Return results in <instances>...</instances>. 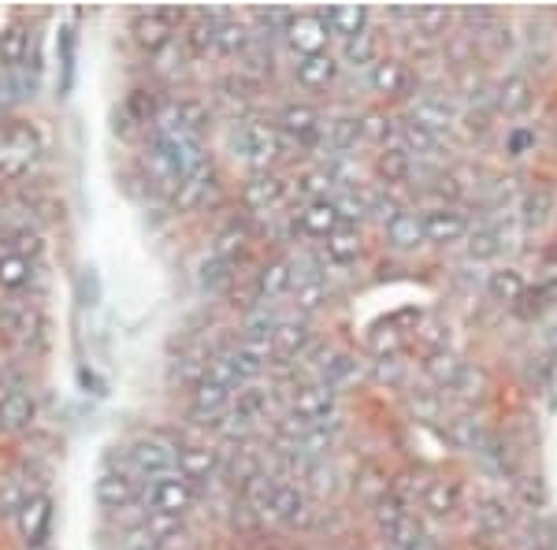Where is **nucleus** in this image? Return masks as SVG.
<instances>
[{"label": "nucleus", "instance_id": "8fccbe9b", "mask_svg": "<svg viewBox=\"0 0 557 550\" xmlns=\"http://www.w3.org/2000/svg\"><path fill=\"white\" fill-rule=\"evenodd\" d=\"M26 550H45V547H26Z\"/></svg>", "mask_w": 557, "mask_h": 550}, {"label": "nucleus", "instance_id": "f704fd0d", "mask_svg": "<svg viewBox=\"0 0 557 550\" xmlns=\"http://www.w3.org/2000/svg\"><path fill=\"white\" fill-rule=\"evenodd\" d=\"M249 45H253V30L246 23H238V19H220V27H216V53L220 56H246Z\"/></svg>", "mask_w": 557, "mask_h": 550}, {"label": "nucleus", "instance_id": "7c9ffc66", "mask_svg": "<svg viewBox=\"0 0 557 550\" xmlns=\"http://www.w3.org/2000/svg\"><path fill=\"white\" fill-rule=\"evenodd\" d=\"M372 521H376L379 536H383V539L390 543V539L402 532L405 524L413 521V513H409V506H405L402 498H394L390 491H383V498H379L376 510H372Z\"/></svg>", "mask_w": 557, "mask_h": 550}, {"label": "nucleus", "instance_id": "f3484780", "mask_svg": "<svg viewBox=\"0 0 557 550\" xmlns=\"http://www.w3.org/2000/svg\"><path fill=\"white\" fill-rule=\"evenodd\" d=\"M294 227H298L305 238L324 242L327 235H335L338 227H342V216H338L331 197H320V201H309V205H301V209L294 212Z\"/></svg>", "mask_w": 557, "mask_h": 550}, {"label": "nucleus", "instance_id": "2f4dec72", "mask_svg": "<svg viewBox=\"0 0 557 550\" xmlns=\"http://www.w3.org/2000/svg\"><path fill=\"white\" fill-rule=\"evenodd\" d=\"M376 175H379V186H402L413 179V157L405 153L402 145H390L376 157Z\"/></svg>", "mask_w": 557, "mask_h": 550}, {"label": "nucleus", "instance_id": "79ce46f5", "mask_svg": "<svg viewBox=\"0 0 557 550\" xmlns=\"http://www.w3.org/2000/svg\"><path fill=\"white\" fill-rule=\"evenodd\" d=\"M413 27L420 30V34H428V38H439V34H446V27H450V12H442V8H416Z\"/></svg>", "mask_w": 557, "mask_h": 550}, {"label": "nucleus", "instance_id": "5701e85b", "mask_svg": "<svg viewBox=\"0 0 557 550\" xmlns=\"http://www.w3.org/2000/svg\"><path fill=\"white\" fill-rule=\"evenodd\" d=\"M361 253H364V235H361V227H350V223H342L335 235H327L324 242H320V257H324L331 268L357 264Z\"/></svg>", "mask_w": 557, "mask_h": 550}, {"label": "nucleus", "instance_id": "c85d7f7f", "mask_svg": "<svg viewBox=\"0 0 557 550\" xmlns=\"http://www.w3.org/2000/svg\"><path fill=\"white\" fill-rule=\"evenodd\" d=\"M30 49H34V38H30L26 23L0 27V71H19V67H26Z\"/></svg>", "mask_w": 557, "mask_h": 550}, {"label": "nucleus", "instance_id": "9b49d317", "mask_svg": "<svg viewBox=\"0 0 557 550\" xmlns=\"http://www.w3.org/2000/svg\"><path fill=\"white\" fill-rule=\"evenodd\" d=\"M41 331H45V324H41V316H38L34 305L15 302V298L0 302V339L4 342H12V346H26V350H30Z\"/></svg>", "mask_w": 557, "mask_h": 550}, {"label": "nucleus", "instance_id": "f257e3e1", "mask_svg": "<svg viewBox=\"0 0 557 550\" xmlns=\"http://www.w3.org/2000/svg\"><path fill=\"white\" fill-rule=\"evenodd\" d=\"M231 142H234V153L246 160L257 175L260 171H272V164L283 157L286 149V138L279 134V127L264 123V119H242V123H234Z\"/></svg>", "mask_w": 557, "mask_h": 550}, {"label": "nucleus", "instance_id": "4c0bfd02", "mask_svg": "<svg viewBox=\"0 0 557 550\" xmlns=\"http://www.w3.org/2000/svg\"><path fill=\"white\" fill-rule=\"evenodd\" d=\"M379 60V41L372 34V27L364 30L361 38L342 41V64L346 67H372Z\"/></svg>", "mask_w": 557, "mask_h": 550}, {"label": "nucleus", "instance_id": "1a4fd4ad", "mask_svg": "<svg viewBox=\"0 0 557 550\" xmlns=\"http://www.w3.org/2000/svg\"><path fill=\"white\" fill-rule=\"evenodd\" d=\"M283 41L290 45V53L298 56V60H305V56L327 53L331 30L320 19V12H301V15H290V23L283 30Z\"/></svg>", "mask_w": 557, "mask_h": 550}, {"label": "nucleus", "instance_id": "6ab92c4d", "mask_svg": "<svg viewBox=\"0 0 557 550\" xmlns=\"http://www.w3.org/2000/svg\"><path fill=\"white\" fill-rule=\"evenodd\" d=\"M338 75H342V64H338V56H331V53L305 56V60L294 64V79H298L301 90H309V93H327L338 82Z\"/></svg>", "mask_w": 557, "mask_h": 550}, {"label": "nucleus", "instance_id": "ddd939ff", "mask_svg": "<svg viewBox=\"0 0 557 550\" xmlns=\"http://www.w3.org/2000/svg\"><path fill=\"white\" fill-rule=\"evenodd\" d=\"M420 220H424V238L431 246H457L472 231L468 216L461 209H454V205H435V209L420 212Z\"/></svg>", "mask_w": 557, "mask_h": 550}, {"label": "nucleus", "instance_id": "aec40b11", "mask_svg": "<svg viewBox=\"0 0 557 550\" xmlns=\"http://www.w3.org/2000/svg\"><path fill=\"white\" fill-rule=\"evenodd\" d=\"M316 12L327 23L331 38H342V41L361 38L364 30H368V23H372V12L364 4H331V8H316Z\"/></svg>", "mask_w": 557, "mask_h": 550}, {"label": "nucleus", "instance_id": "b1692460", "mask_svg": "<svg viewBox=\"0 0 557 550\" xmlns=\"http://www.w3.org/2000/svg\"><path fill=\"white\" fill-rule=\"evenodd\" d=\"M383 235H387V246L398 249V253H416V249L428 242L420 212H409V209H402L394 220L383 223Z\"/></svg>", "mask_w": 557, "mask_h": 550}, {"label": "nucleus", "instance_id": "de8ad7c7", "mask_svg": "<svg viewBox=\"0 0 557 550\" xmlns=\"http://www.w3.org/2000/svg\"><path fill=\"white\" fill-rule=\"evenodd\" d=\"M123 539H127V543H123L119 550H156L153 539L145 536V517H142V524H138V528H134L130 536H123Z\"/></svg>", "mask_w": 557, "mask_h": 550}, {"label": "nucleus", "instance_id": "f03ea898", "mask_svg": "<svg viewBox=\"0 0 557 550\" xmlns=\"http://www.w3.org/2000/svg\"><path fill=\"white\" fill-rule=\"evenodd\" d=\"M123 469L138 480V484H153L160 476L175 472V443H168L164 435H138L123 446Z\"/></svg>", "mask_w": 557, "mask_h": 550}, {"label": "nucleus", "instance_id": "dca6fc26", "mask_svg": "<svg viewBox=\"0 0 557 550\" xmlns=\"http://www.w3.org/2000/svg\"><path fill=\"white\" fill-rule=\"evenodd\" d=\"M320 131H324V116L316 112L305 101H294L279 112V134L286 142H298V145H316L320 142Z\"/></svg>", "mask_w": 557, "mask_h": 550}, {"label": "nucleus", "instance_id": "cd10ccee", "mask_svg": "<svg viewBox=\"0 0 557 550\" xmlns=\"http://www.w3.org/2000/svg\"><path fill=\"white\" fill-rule=\"evenodd\" d=\"M476 524L483 532H494V536H506L509 528L517 524V510L506 495H480L476 498Z\"/></svg>", "mask_w": 557, "mask_h": 550}, {"label": "nucleus", "instance_id": "c756f323", "mask_svg": "<svg viewBox=\"0 0 557 550\" xmlns=\"http://www.w3.org/2000/svg\"><path fill=\"white\" fill-rule=\"evenodd\" d=\"M216 186V168L212 164H201L194 175H186L175 190V209L179 212H194L197 205H205L208 201V190Z\"/></svg>", "mask_w": 557, "mask_h": 550}, {"label": "nucleus", "instance_id": "7ed1b4c3", "mask_svg": "<svg viewBox=\"0 0 557 550\" xmlns=\"http://www.w3.org/2000/svg\"><path fill=\"white\" fill-rule=\"evenodd\" d=\"M142 506H145V513H153V517L186 521L197 506V491L182 480L179 472H168V476H160V480L142 487Z\"/></svg>", "mask_w": 557, "mask_h": 550}, {"label": "nucleus", "instance_id": "e433bc0d", "mask_svg": "<svg viewBox=\"0 0 557 550\" xmlns=\"http://www.w3.org/2000/svg\"><path fill=\"white\" fill-rule=\"evenodd\" d=\"M520 216H524V223H528L532 231L546 227L550 216H554V190H546V186H532V190L524 194V201H520Z\"/></svg>", "mask_w": 557, "mask_h": 550}, {"label": "nucleus", "instance_id": "20e7f679", "mask_svg": "<svg viewBox=\"0 0 557 550\" xmlns=\"http://www.w3.org/2000/svg\"><path fill=\"white\" fill-rule=\"evenodd\" d=\"M335 409H338V394H335V387L324 380L301 383V387H294L290 398H286V417L305 424V428L331 424V420H335Z\"/></svg>", "mask_w": 557, "mask_h": 550}, {"label": "nucleus", "instance_id": "37998d69", "mask_svg": "<svg viewBox=\"0 0 557 550\" xmlns=\"http://www.w3.org/2000/svg\"><path fill=\"white\" fill-rule=\"evenodd\" d=\"M402 331L394 328V324H387V328H376L372 331V350H376V357H398L402 354Z\"/></svg>", "mask_w": 557, "mask_h": 550}, {"label": "nucleus", "instance_id": "0eeeda50", "mask_svg": "<svg viewBox=\"0 0 557 550\" xmlns=\"http://www.w3.org/2000/svg\"><path fill=\"white\" fill-rule=\"evenodd\" d=\"M175 472L201 491L223 472V454L212 443H175Z\"/></svg>", "mask_w": 557, "mask_h": 550}, {"label": "nucleus", "instance_id": "58836bf2", "mask_svg": "<svg viewBox=\"0 0 557 550\" xmlns=\"http://www.w3.org/2000/svg\"><path fill=\"white\" fill-rule=\"evenodd\" d=\"M424 372H428L431 380H435V387H442V391H454V383L461 380L465 365H461L454 354L439 350V354H431L428 361H424Z\"/></svg>", "mask_w": 557, "mask_h": 550}, {"label": "nucleus", "instance_id": "393cba45", "mask_svg": "<svg viewBox=\"0 0 557 550\" xmlns=\"http://www.w3.org/2000/svg\"><path fill=\"white\" fill-rule=\"evenodd\" d=\"M38 275V261H30L15 249L0 246V290L4 294H23Z\"/></svg>", "mask_w": 557, "mask_h": 550}, {"label": "nucleus", "instance_id": "a211bd4d", "mask_svg": "<svg viewBox=\"0 0 557 550\" xmlns=\"http://www.w3.org/2000/svg\"><path fill=\"white\" fill-rule=\"evenodd\" d=\"M294 283H298V264H294V257H275V261H268L257 272L260 302L268 305V302H275V298L294 294Z\"/></svg>", "mask_w": 557, "mask_h": 550}, {"label": "nucleus", "instance_id": "412c9836", "mask_svg": "<svg viewBox=\"0 0 557 550\" xmlns=\"http://www.w3.org/2000/svg\"><path fill=\"white\" fill-rule=\"evenodd\" d=\"M454 105L446 101V97H435V93H420L413 105H409V123H416V127H424V131L431 134H442L454 127Z\"/></svg>", "mask_w": 557, "mask_h": 550}, {"label": "nucleus", "instance_id": "a18cd8bd", "mask_svg": "<svg viewBox=\"0 0 557 550\" xmlns=\"http://www.w3.org/2000/svg\"><path fill=\"white\" fill-rule=\"evenodd\" d=\"M60 60H64L60 93H67L71 90V82H75V34H71V30H60Z\"/></svg>", "mask_w": 557, "mask_h": 550}, {"label": "nucleus", "instance_id": "2eb2a0df", "mask_svg": "<svg viewBox=\"0 0 557 550\" xmlns=\"http://www.w3.org/2000/svg\"><path fill=\"white\" fill-rule=\"evenodd\" d=\"M268 517H275L279 524L286 528H305L312 521V502H309V491L301 484H275L272 491V506H268Z\"/></svg>", "mask_w": 557, "mask_h": 550}, {"label": "nucleus", "instance_id": "9d476101", "mask_svg": "<svg viewBox=\"0 0 557 550\" xmlns=\"http://www.w3.org/2000/svg\"><path fill=\"white\" fill-rule=\"evenodd\" d=\"M242 205L249 212H257V216H272V212L290 205V183L275 171H260L242 186Z\"/></svg>", "mask_w": 557, "mask_h": 550}, {"label": "nucleus", "instance_id": "49530a36", "mask_svg": "<svg viewBox=\"0 0 557 550\" xmlns=\"http://www.w3.org/2000/svg\"><path fill=\"white\" fill-rule=\"evenodd\" d=\"M532 145H535V131H528V127H513V131L506 134L509 157H524Z\"/></svg>", "mask_w": 557, "mask_h": 550}, {"label": "nucleus", "instance_id": "f8f14e48", "mask_svg": "<svg viewBox=\"0 0 557 550\" xmlns=\"http://www.w3.org/2000/svg\"><path fill=\"white\" fill-rule=\"evenodd\" d=\"M38 420V398L26 387H4L0 391V435H23Z\"/></svg>", "mask_w": 557, "mask_h": 550}, {"label": "nucleus", "instance_id": "6e6552de", "mask_svg": "<svg viewBox=\"0 0 557 550\" xmlns=\"http://www.w3.org/2000/svg\"><path fill=\"white\" fill-rule=\"evenodd\" d=\"M52 517H56V510H52L49 491H30L19 513L12 517V524L26 547H45L52 536Z\"/></svg>", "mask_w": 557, "mask_h": 550}, {"label": "nucleus", "instance_id": "4468645a", "mask_svg": "<svg viewBox=\"0 0 557 550\" xmlns=\"http://www.w3.org/2000/svg\"><path fill=\"white\" fill-rule=\"evenodd\" d=\"M312 350V324L305 316H279L272 331V354L275 361H294Z\"/></svg>", "mask_w": 557, "mask_h": 550}, {"label": "nucleus", "instance_id": "bb28decb", "mask_svg": "<svg viewBox=\"0 0 557 550\" xmlns=\"http://www.w3.org/2000/svg\"><path fill=\"white\" fill-rule=\"evenodd\" d=\"M461 498H465L461 480H431V484L424 487V495H420V506H424L431 517L446 521V517H454V513L461 510Z\"/></svg>", "mask_w": 557, "mask_h": 550}, {"label": "nucleus", "instance_id": "3c124183", "mask_svg": "<svg viewBox=\"0 0 557 550\" xmlns=\"http://www.w3.org/2000/svg\"><path fill=\"white\" fill-rule=\"evenodd\" d=\"M554 34H557V23H554Z\"/></svg>", "mask_w": 557, "mask_h": 550}, {"label": "nucleus", "instance_id": "a878e982", "mask_svg": "<svg viewBox=\"0 0 557 550\" xmlns=\"http://www.w3.org/2000/svg\"><path fill=\"white\" fill-rule=\"evenodd\" d=\"M272 383L264 387L260 380H249L242 383L238 391H234V402L231 409L238 413V417H246L249 424H260V420H268V413H272Z\"/></svg>", "mask_w": 557, "mask_h": 550}, {"label": "nucleus", "instance_id": "ea45409f", "mask_svg": "<svg viewBox=\"0 0 557 550\" xmlns=\"http://www.w3.org/2000/svg\"><path fill=\"white\" fill-rule=\"evenodd\" d=\"M502 253V231L491 227V223H483L476 231H468V257L472 261H494Z\"/></svg>", "mask_w": 557, "mask_h": 550}, {"label": "nucleus", "instance_id": "423d86ee", "mask_svg": "<svg viewBox=\"0 0 557 550\" xmlns=\"http://www.w3.org/2000/svg\"><path fill=\"white\" fill-rule=\"evenodd\" d=\"M182 19H186V12H175V8H149V12L134 15L130 34H134V41L142 45L145 53L156 56V53H164L171 41H175Z\"/></svg>", "mask_w": 557, "mask_h": 550}, {"label": "nucleus", "instance_id": "c9c22d12", "mask_svg": "<svg viewBox=\"0 0 557 550\" xmlns=\"http://www.w3.org/2000/svg\"><path fill=\"white\" fill-rule=\"evenodd\" d=\"M398 131L402 127H394V119L383 112V108H372V112H364L361 116V142H372V145H398Z\"/></svg>", "mask_w": 557, "mask_h": 550}, {"label": "nucleus", "instance_id": "c03bdc74", "mask_svg": "<svg viewBox=\"0 0 557 550\" xmlns=\"http://www.w3.org/2000/svg\"><path fill=\"white\" fill-rule=\"evenodd\" d=\"M231 268H234V264L216 261V257H208L205 268H201V287H205V290H223V287H227V283L234 279Z\"/></svg>", "mask_w": 557, "mask_h": 550}, {"label": "nucleus", "instance_id": "09e8293b", "mask_svg": "<svg viewBox=\"0 0 557 550\" xmlns=\"http://www.w3.org/2000/svg\"><path fill=\"white\" fill-rule=\"evenodd\" d=\"M539 294H543L546 302H557V275H554V279H546L543 287H539Z\"/></svg>", "mask_w": 557, "mask_h": 550}, {"label": "nucleus", "instance_id": "39448f33", "mask_svg": "<svg viewBox=\"0 0 557 550\" xmlns=\"http://www.w3.org/2000/svg\"><path fill=\"white\" fill-rule=\"evenodd\" d=\"M93 498L104 513H127L142 506V484L123 465H108L93 484Z\"/></svg>", "mask_w": 557, "mask_h": 550}, {"label": "nucleus", "instance_id": "72a5a7b5", "mask_svg": "<svg viewBox=\"0 0 557 550\" xmlns=\"http://www.w3.org/2000/svg\"><path fill=\"white\" fill-rule=\"evenodd\" d=\"M487 294H491L494 302L513 305L528 294V279H524L520 268H494V272L487 275Z\"/></svg>", "mask_w": 557, "mask_h": 550}, {"label": "nucleus", "instance_id": "473e14b6", "mask_svg": "<svg viewBox=\"0 0 557 550\" xmlns=\"http://www.w3.org/2000/svg\"><path fill=\"white\" fill-rule=\"evenodd\" d=\"M532 97H535V90H532V79L528 75H509L502 86H498V108L506 112V116H524L528 108H532Z\"/></svg>", "mask_w": 557, "mask_h": 550}, {"label": "nucleus", "instance_id": "4be33fe9", "mask_svg": "<svg viewBox=\"0 0 557 550\" xmlns=\"http://www.w3.org/2000/svg\"><path fill=\"white\" fill-rule=\"evenodd\" d=\"M368 86H372V93H379V97H402V93H409V86H413V75H409V67H405L402 60L379 56L376 64L368 67Z\"/></svg>", "mask_w": 557, "mask_h": 550}, {"label": "nucleus", "instance_id": "a19ab883", "mask_svg": "<svg viewBox=\"0 0 557 550\" xmlns=\"http://www.w3.org/2000/svg\"><path fill=\"white\" fill-rule=\"evenodd\" d=\"M26 495H30V487L19 476H4L0 480V517H15L19 506L26 502Z\"/></svg>", "mask_w": 557, "mask_h": 550}]
</instances>
